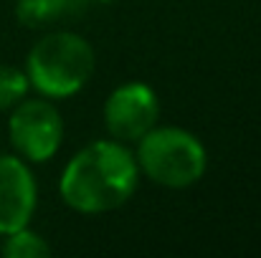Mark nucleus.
I'll return each instance as SVG.
<instances>
[{
  "label": "nucleus",
  "instance_id": "nucleus-1",
  "mask_svg": "<svg viewBox=\"0 0 261 258\" xmlns=\"http://www.w3.org/2000/svg\"><path fill=\"white\" fill-rule=\"evenodd\" d=\"M140 180L135 155L117 139H99L76 152L61 172V200L84 215L109 213L124 205Z\"/></svg>",
  "mask_w": 261,
  "mask_h": 258
},
{
  "label": "nucleus",
  "instance_id": "nucleus-2",
  "mask_svg": "<svg viewBox=\"0 0 261 258\" xmlns=\"http://www.w3.org/2000/svg\"><path fill=\"white\" fill-rule=\"evenodd\" d=\"M96 56L87 38L59 31L33 43L25 59V76L41 96L66 99L79 94L94 76Z\"/></svg>",
  "mask_w": 261,
  "mask_h": 258
},
{
  "label": "nucleus",
  "instance_id": "nucleus-3",
  "mask_svg": "<svg viewBox=\"0 0 261 258\" xmlns=\"http://www.w3.org/2000/svg\"><path fill=\"white\" fill-rule=\"evenodd\" d=\"M135 160L152 182L173 190L195 185L208 165L200 139L180 127H152L137 139Z\"/></svg>",
  "mask_w": 261,
  "mask_h": 258
},
{
  "label": "nucleus",
  "instance_id": "nucleus-4",
  "mask_svg": "<svg viewBox=\"0 0 261 258\" xmlns=\"http://www.w3.org/2000/svg\"><path fill=\"white\" fill-rule=\"evenodd\" d=\"M13 150L28 162L51 160L64 139V122L59 109L46 99H23L13 106L8 119Z\"/></svg>",
  "mask_w": 261,
  "mask_h": 258
},
{
  "label": "nucleus",
  "instance_id": "nucleus-5",
  "mask_svg": "<svg viewBox=\"0 0 261 258\" xmlns=\"http://www.w3.org/2000/svg\"><path fill=\"white\" fill-rule=\"evenodd\" d=\"M160 117L158 94L147 84H122L117 86L104 101V127L112 139L129 145L147 134Z\"/></svg>",
  "mask_w": 261,
  "mask_h": 258
},
{
  "label": "nucleus",
  "instance_id": "nucleus-6",
  "mask_svg": "<svg viewBox=\"0 0 261 258\" xmlns=\"http://www.w3.org/2000/svg\"><path fill=\"white\" fill-rule=\"evenodd\" d=\"M36 180L20 157L0 155V236L20 231L36 210Z\"/></svg>",
  "mask_w": 261,
  "mask_h": 258
},
{
  "label": "nucleus",
  "instance_id": "nucleus-7",
  "mask_svg": "<svg viewBox=\"0 0 261 258\" xmlns=\"http://www.w3.org/2000/svg\"><path fill=\"white\" fill-rule=\"evenodd\" d=\"M91 0H15V15L25 28H48L87 13Z\"/></svg>",
  "mask_w": 261,
  "mask_h": 258
},
{
  "label": "nucleus",
  "instance_id": "nucleus-8",
  "mask_svg": "<svg viewBox=\"0 0 261 258\" xmlns=\"http://www.w3.org/2000/svg\"><path fill=\"white\" fill-rule=\"evenodd\" d=\"M51 253V246L33 231L20 228V231H13L5 236V243H3V256L5 258H43Z\"/></svg>",
  "mask_w": 261,
  "mask_h": 258
},
{
  "label": "nucleus",
  "instance_id": "nucleus-9",
  "mask_svg": "<svg viewBox=\"0 0 261 258\" xmlns=\"http://www.w3.org/2000/svg\"><path fill=\"white\" fill-rule=\"evenodd\" d=\"M28 76L25 71L15 69V66H0V111L13 109L15 104H20L28 94Z\"/></svg>",
  "mask_w": 261,
  "mask_h": 258
},
{
  "label": "nucleus",
  "instance_id": "nucleus-10",
  "mask_svg": "<svg viewBox=\"0 0 261 258\" xmlns=\"http://www.w3.org/2000/svg\"><path fill=\"white\" fill-rule=\"evenodd\" d=\"M91 3H112V0H91Z\"/></svg>",
  "mask_w": 261,
  "mask_h": 258
}]
</instances>
